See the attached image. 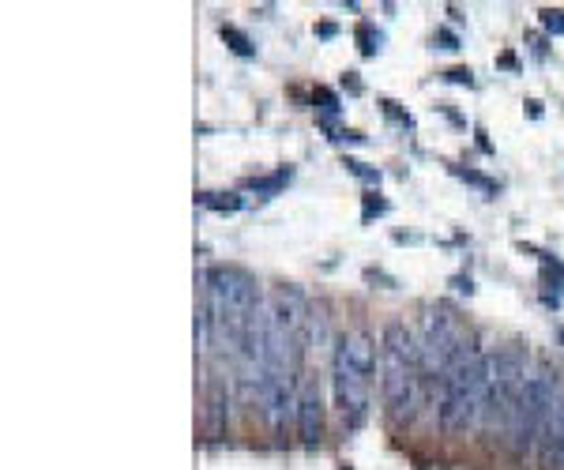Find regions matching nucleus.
Wrapping results in <instances>:
<instances>
[{
	"instance_id": "nucleus-1",
	"label": "nucleus",
	"mask_w": 564,
	"mask_h": 470,
	"mask_svg": "<svg viewBox=\"0 0 564 470\" xmlns=\"http://www.w3.org/2000/svg\"><path fill=\"white\" fill-rule=\"evenodd\" d=\"M489 376H493V354H482V350L470 343L459 354V362L451 365V373L444 376V391H440V426L444 429L463 432L482 421Z\"/></svg>"
},
{
	"instance_id": "nucleus-2",
	"label": "nucleus",
	"mask_w": 564,
	"mask_h": 470,
	"mask_svg": "<svg viewBox=\"0 0 564 470\" xmlns=\"http://www.w3.org/2000/svg\"><path fill=\"white\" fill-rule=\"evenodd\" d=\"M557 376L553 373H534L526 376L523 391H519V403L512 410V421H508V444H512L515 455H526L534 444L545 440V429H549V418L557 410Z\"/></svg>"
},
{
	"instance_id": "nucleus-3",
	"label": "nucleus",
	"mask_w": 564,
	"mask_h": 470,
	"mask_svg": "<svg viewBox=\"0 0 564 470\" xmlns=\"http://www.w3.org/2000/svg\"><path fill=\"white\" fill-rule=\"evenodd\" d=\"M523 384H526V357L519 350L508 346L501 354H493V376H489V391H485V407H482V421L489 429L493 426L508 429Z\"/></svg>"
},
{
	"instance_id": "nucleus-4",
	"label": "nucleus",
	"mask_w": 564,
	"mask_h": 470,
	"mask_svg": "<svg viewBox=\"0 0 564 470\" xmlns=\"http://www.w3.org/2000/svg\"><path fill=\"white\" fill-rule=\"evenodd\" d=\"M207 301L222 324H229L234 331H245L248 316L256 312V282L241 267H215L207 275Z\"/></svg>"
},
{
	"instance_id": "nucleus-5",
	"label": "nucleus",
	"mask_w": 564,
	"mask_h": 470,
	"mask_svg": "<svg viewBox=\"0 0 564 470\" xmlns=\"http://www.w3.org/2000/svg\"><path fill=\"white\" fill-rule=\"evenodd\" d=\"M467 346L470 343L463 339V331L451 324V316H437V312H433V316L425 320V335H421V368L429 376H440L444 380Z\"/></svg>"
},
{
	"instance_id": "nucleus-6",
	"label": "nucleus",
	"mask_w": 564,
	"mask_h": 470,
	"mask_svg": "<svg viewBox=\"0 0 564 470\" xmlns=\"http://www.w3.org/2000/svg\"><path fill=\"white\" fill-rule=\"evenodd\" d=\"M380 388H384L387 410H392L395 418H410L414 403H418V376H414V365L384 350V380H380Z\"/></svg>"
},
{
	"instance_id": "nucleus-7",
	"label": "nucleus",
	"mask_w": 564,
	"mask_h": 470,
	"mask_svg": "<svg viewBox=\"0 0 564 470\" xmlns=\"http://www.w3.org/2000/svg\"><path fill=\"white\" fill-rule=\"evenodd\" d=\"M376 368V354H373V343H369V335L362 331H354V335L339 339L335 346V373H354V376H373Z\"/></svg>"
},
{
	"instance_id": "nucleus-8",
	"label": "nucleus",
	"mask_w": 564,
	"mask_h": 470,
	"mask_svg": "<svg viewBox=\"0 0 564 470\" xmlns=\"http://www.w3.org/2000/svg\"><path fill=\"white\" fill-rule=\"evenodd\" d=\"M335 403L350 426H357L369 410V380L354 373H335Z\"/></svg>"
},
{
	"instance_id": "nucleus-9",
	"label": "nucleus",
	"mask_w": 564,
	"mask_h": 470,
	"mask_svg": "<svg viewBox=\"0 0 564 470\" xmlns=\"http://www.w3.org/2000/svg\"><path fill=\"white\" fill-rule=\"evenodd\" d=\"M298 432L305 444H316L320 432H323V407H320V395L316 388H305L301 399H298Z\"/></svg>"
},
{
	"instance_id": "nucleus-10",
	"label": "nucleus",
	"mask_w": 564,
	"mask_h": 470,
	"mask_svg": "<svg viewBox=\"0 0 564 470\" xmlns=\"http://www.w3.org/2000/svg\"><path fill=\"white\" fill-rule=\"evenodd\" d=\"M384 350L410 365H421V343L406 331V324H387L384 327Z\"/></svg>"
},
{
	"instance_id": "nucleus-11",
	"label": "nucleus",
	"mask_w": 564,
	"mask_h": 470,
	"mask_svg": "<svg viewBox=\"0 0 564 470\" xmlns=\"http://www.w3.org/2000/svg\"><path fill=\"white\" fill-rule=\"evenodd\" d=\"M222 38L229 42V49H234V53H241V57H252V42H248L245 34L237 31V26H222Z\"/></svg>"
},
{
	"instance_id": "nucleus-12",
	"label": "nucleus",
	"mask_w": 564,
	"mask_h": 470,
	"mask_svg": "<svg viewBox=\"0 0 564 470\" xmlns=\"http://www.w3.org/2000/svg\"><path fill=\"white\" fill-rule=\"evenodd\" d=\"M542 26L549 34H564V12H561V8H545V12H542Z\"/></svg>"
},
{
	"instance_id": "nucleus-13",
	"label": "nucleus",
	"mask_w": 564,
	"mask_h": 470,
	"mask_svg": "<svg viewBox=\"0 0 564 470\" xmlns=\"http://www.w3.org/2000/svg\"><path fill=\"white\" fill-rule=\"evenodd\" d=\"M357 42H362V53H376V49H380V34H373V26H369V23L357 26Z\"/></svg>"
},
{
	"instance_id": "nucleus-14",
	"label": "nucleus",
	"mask_w": 564,
	"mask_h": 470,
	"mask_svg": "<svg viewBox=\"0 0 564 470\" xmlns=\"http://www.w3.org/2000/svg\"><path fill=\"white\" fill-rule=\"evenodd\" d=\"M286 177H290V173H286V170H279V173H275V177L252 181V188H256V192H275V188H279V184H286Z\"/></svg>"
},
{
	"instance_id": "nucleus-15",
	"label": "nucleus",
	"mask_w": 564,
	"mask_h": 470,
	"mask_svg": "<svg viewBox=\"0 0 564 470\" xmlns=\"http://www.w3.org/2000/svg\"><path fill=\"white\" fill-rule=\"evenodd\" d=\"M316 102H320V109H323V113H339V98L331 95L328 87H316Z\"/></svg>"
},
{
	"instance_id": "nucleus-16",
	"label": "nucleus",
	"mask_w": 564,
	"mask_h": 470,
	"mask_svg": "<svg viewBox=\"0 0 564 470\" xmlns=\"http://www.w3.org/2000/svg\"><path fill=\"white\" fill-rule=\"evenodd\" d=\"M456 173H459V177H463V181L478 184V188H482V192H493V181H485L482 173H474V170H456Z\"/></svg>"
},
{
	"instance_id": "nucleus-17",
	"label": "nucleus",
	"mask_w": 564,
	"mask_h": 470,
	"mask_svg": "<svg viewBox=\"0 0 564 470\" xmlns=\"http://www.w3.org/2000/svg\"><path fill=\"white\" fill-rule=\"evenodd\" d=\"M444 79H448V83H467V87L474 83V79H470V68H451V72H444Z\"/></svg>"
},
{
	"instance_id": "nucleus-18",
	"label": "nucleus",
	"mask_w": 564,
	"mask_h": 470,
	"mask_svg": "<svg viewBox=\"0 0 564 470\" xmlns=\"http://www.w3.org/2000/svg\"><path fill=\"white\" fill-rule=\"evenodd\" d=\"M387 204L384 200H373V196H365V218H373V215H384Z\"/></svg>"
},
{
	"instance_id": "nucleus-19",
	"label": "nucleus",
	"mask_w": 564,
	"mask_h": 470,
	"mask_svg": "<svg viewBox=\"0 0 564 470\" xmlns=\"http://www.w3.org/2000/svg\"><path fill=\"white\" fill-rule=\"evenodd\" d=\"M437 38L444 42V49H456V38H451V31H440V34H437Z\"/></svg>"
},
{
	"instance_id": "nucleus-20",
	"label": "nucleus",
	"mask_w": 564,
	"mask_h": 470,
	"mask_svg": "<svg viewBox=\"0 0 564 470\" xmlns=\"http://www.w3.org/2000/svg\"><path fill=\"white\" fill-rule=\"evenodd\" d=\"M501 68H512V72H515V68H519V60H515L512 53H504V57H501Z\"/></svg>"
},
{
	"instance_id": "nucleus-21",
	"label": "nucleus",
	"mask_w": 564,
	"mask_h": 470,
	"mask_svg": "<svg viewBox=\"0 0 564 470\" xmlns=\"http://www.w3.org/2000/svg\"><path fill=\"white\" fill-rule=\"evenodd\" d=\"M451 282H456V290H467V293L474 290V286H470V279H451Z\"/></svg>"
},
{
	"instance_id": "nucleus-22",
	"label": "nucleus",
	"mask_w": 564,
	"mask_h": 470,
	"mask_svg": "<svg viewBox=\"0 0 564 470\" xmlns=\"http://www.w3.org/2000/svg\"><path fill=\"white\" fill-rule=\"evenodd\" d=\"M557 343H564V327H561V331H557Z\"/></svg>"
}]
</instances>
